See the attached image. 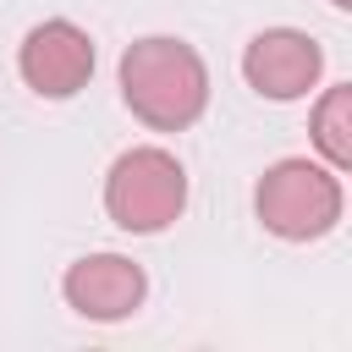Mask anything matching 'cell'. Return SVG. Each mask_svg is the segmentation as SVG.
<instances>
[{"instance_id": "cell-5", "label": "cell", "mask_w": 352, "mask_h": 352, "mask_svg": "<svg viewBox=\"0 0 352 352\" xmlns=\"http://www.w3.org/2000/svg\"><path fill=\"white\" fill-rule=\"evenodd\" d=\"M242 77L258 99H302L308 88H319L324 77V50L302 33V28H264L248 38L242 50Z\"/></svg>"}, {"instance_id": "cell-7", "label": "cell", "mask_w": 352, "mask_h": 352, "mask_svg": "<svg viewBox=\"0 0 352 352\" xmlns=\"http://www.w3.org/2000/svg\"><path fill=\"white\" fill-rule=\"evenodd\" d=\"M314 148L324 154L330 170L352 165V82L324 88V99L314 104Z\"/></svg>"}, {"instance_id": "cell-4", "label": "cell", "mask_w": 352, "mask_h": 352, "mask_svg": "<svg viewBox=\"0 0 352 352\" xmlns=\"http://www.w3.org/2000/svg\"><path fill=\"white\" fill-rule=\"evenodd\" d=\"M16 72H22V82H28L38 99H72V94H82L88 77H94V38H88L72 16L33 22V28L22 33Z\"/></svg>"}, {"instance_id": "cell-6", "label": "cell", "mask_w": 352, "mask_h": 352, "mask_svg": "<svg viewBox=\"0 0 352 352\" xmlns=\"http://www.w3.org/2000/svg\"><path fill=\"white\" fill-rule=\"evenodd\" d=\"M60 292H66V302H72L82 319L116 324V319H126V314L143 308L148 275H143L126 253H82V258L66 270Z\"/></svg>"}, {"instance_id": "cell-2", "label": "cell", "mask_w": 352, "mask_h": 352, "mask_svg": "<svg viewBox=\"0 0 352 352\" xmlns=\"http://www.w3.org/2000/svg\"><path fill=\"white\" fill-rule=\"evenodd\" d=\"M341 209H346L341 170H330L324 160H275L253 187V214L280 242H314L336 231Z\"/></svg>"}, {"instance_id": "cell-1", "label": "cell", "mask_w": 352, "mask_h": 352, "mask_svg": "<svg viewBox=\"0 0 352 352\" xmlns=\"http://www.w3.org/2000/svg\"><path fill=\"white\" fill-rule=\"evenodd\" d=\"M121 99L154 132H187L209 110V66L187 38L148 33L121 55Z\"/></svg>"}, {"instance_id": "cell-3", "label": "cell", "mask_w": 352, "mask_h": 352, "mask_svg": "<svg viewBox=\"0 0 352 352\" xmlns=\"http://www.w3.org/2000/svg\"><path fill=\"white\" fill-rule=\"evenodd\" d=\"M187 209V170L170 148L160 143H138L126 148L110 176H104V214L132 231V236H154L165 226H176Z\"/></svg>"}, {"instance_id": "cell-8", "label": "cell", "mask_w": 352, "mask_h": 352, "mask_svg": "<svg viewBox=\"0 0 352 352\" xmlns=\"http://www.w3.org/2000/svg\"><path fill=\"white\" fill-rule=\"evenodd\" d=\"M330 6H336V11H352V0H330Z\"/></svg>"}]
</instances>
